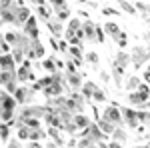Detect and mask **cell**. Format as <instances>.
I'll return each instance as SVG.
<instances>
[{
	"label": "cell",
	"mask_w": 150,
	"mask_h": 148,
	"mask_svg": "<svg viewBox=\"0 0 150 148\" xmlns=\"http://www.w3.org/2000/svg\"><path fill=\"white\" fill-rule=\"evenodd\" d=\"M0 68H2V72H16L18 70V64H16V60H14V56L10 54H2V58H0Z\"/></svg>",
	"instance_id": "cell-10"
},
{
	"label": "cell",
	"mask_w": 150,
	"mask_h": 148,
	"mask_svg": "<svg viewBox=\"0 0 150 148\" xmlns=\"http://www.w3.org/2000/svg\"><path fill=\"white\" fill-rule=\"evenodd\" d=\"M118 6H120V8H122V12H126V14H130V16H134V14H136V6H134V4H130V2H128V0H120V2H118Z\"/></svg>",
	"instance_id": "cell-29"
},
{
	"label": "cell",
	"mask_w": 150,
	"mask_h": 148,
	"mask_svg": "<svg viewBox=\"0 0 150 148\" xmlns=\"http://www.w3.org/2000/svg\"><path fill=\"white\" fill-rule=\"evenodd\" d=\"M4 40H6L12 48H18V46H20V40H22V32L8 30V32H4Z\"/></svg>",
	"instance_id": "cell-18"
},
{
	"label": "cell",
	"mask_w": 150,
	"mask_h": 148,
	"mask_svg": "<svg viewBox=\"0 0 150 148\" xmlns=\"http://www.w3.org/2000/svg\"><path fill=\"white\" fill-rule=\"evenodd\" d=\"M36 14H38V18L44 20V22H48V20L52 18V14H50V10H48V4H44V6H36Z\"/></svg>",
	"instance_id": "cell-28"
},
{
	"label": "cell",
	"mask_w": 150,
	"mask_h": 148,
	"mask_svg": "<svg viewBox=\"0 0 150 148\" xmlns=\"http://www.w3.org/2000/svg\"><path fill=\"white\" fill-rule=\"evenodd\" d=\"M114 42L120 46V48H124V46L128 44V34H126V32H120V34L114 38Z\"/></svg>",
	"instance_id": "cell-35"
},
{
	"label": "cell",
	"mask_w": 150,
	"mask_h": 148,
	"mask_svg": "<svg viewBox=\"0 0 150 148\" xmlns=\"http://www.w3.org/2000/svg\"><path fill=\"white\" fill-rule=\"evenodd\" d=\"M18 6H20V4L12 6V8H8V10H0L2 24H12V26H16V22H18Z\"/></svg>",
	"instance_id": "cell-8"
},
{
	"label": "cell",
	"mask_w": 150,
	"mask_h": 148,
	"mask_svg": "<svg viewBox=\"0 0 150 148\" xmlns=\"http://www.w3.org/2000/svg\"><path fill=\"white\" fill-rule=\"evenodd\" d=\"M34 88L30 86H18V90L14 92V98H16V102L22 104V106H30L32 104V100H34Z\"/></svg>",
	"instance_id": "cell-4"
},
{
	"label": "cell",
	"mask_w": 150,
	"mask_h": 148,
	"mask_svg": "<svg viewBox=\"0 0 150 148\" xmlns=\"http://www.w3.org/2000/svg\"><path fill=\"white\" fill-rule=\"evenodd\" d=\"M8 148H22V144H20V140H18V138H14V140H10Z\"/></svg>",
	"instance_id": "cell-41"
},
{
	"label": "cell",
	"mask_w": 150,
	"mask_h": 148,
	"mask_svg": "<svg viewBox=\"0 0 150 148\" xmlns=\"http://www.w3.org/2000/svg\"><path fill=\"white\" fill-rule=\"evenodd\" d=\"M96 124L100 126V130H102L104 134H110V136L114 134V130H116V126H114V124H110V122H106L104 118H98V122H96Z\"/></svg>",
	"instance_id": "cell-26"
},
{
	"label": "cell",
	"mask_w": 150,
	"mask_h": 148,
	"mask_svg": "<svg viewBox=\"0 0 150 148\" xmlns=\"http://www.w3.org/2000/svg\"><path fill=\"white\" fill-rule=\"evenodd\" d=\"M134 6H136V10L142 14V18H144V20H148V18H150V4H146V2L138 0V2H136Z\"/></svg>",
	"instance_id": "cell-27"
},
{
	"label": "cell",
	"mask_w": 150,
	"mask_h": 148,
	"mask_svg": "<svg viewBox=\"0 0 150 148\" xmlns=\"http://www.w3.org/2000/svg\"><path fill=\"white\" fill-rule=\"evenodd\" d=\"M112 140L114 142H126V132H124V128H116L114 130V134H112Z\"/></svg>",
	"instance_id": "cell-32"
},
{
	"label": "cell",
	"mask_w": 150,
	"mask_h": 148,
	"mask_svg": "<svg viewBox=\"0 0 150 148\" xmlns=\"http://www.w3.org/2000/svg\"><path fill=\"white\" fill-rule=\"evenodd\" d=\"M24 34L30 36L32 40H40V32H38V20H36L34 16H32L28 22L24 24Z\"/></svg>",
	"instance_id": "cell-11"
},
{
	"label": "cell",
	"mask_w": 150,
	"mask_h": 148,
	"mask_svg": "<svg viewBox=\"0 0 150 148\" xmlns=\"http://www.w3.org/2000/svg\"><path fill=\"white\" fill-rule=\"evenodd\" d=\"M62 90H64V84H60V82H52L48 88H44V96L48 98H56V96H62Z\"/></svg>",
	"instance_id": "cell-17"
},
{
	"label": "cell",
	"mask_w": 150,
	"mask_h": 148,
	"mask_svg": "<svg viewBox=\"0 0 150 148\" xmlns=\"http://www.w3.org/2000/svg\"><path fill=\"white\" fill-rule=\"evenodd\" d=\"M46 28L50 30V34L54 36V38H62V34H64V26H62V20L60 18H56V16H52L50 20L46 22Z\"/></svg>",
	"instance_id": "cell-9"
},
{
	"label": "cell",
	"mask_w": 150,
	"mask_h": 148,
	"mask_svg": "<svg viewBox=\"0 0 150 148\" xmlns=\"http://www.w3.org/2000/svg\"><path fill=\"white\" fill-rule=\"evenodd\" d=\"M82 20L80 18H70L68 20V28H66V32H70V34H78L82 30Z\"/></svg>",
	"instance_id": "cell-23"
},
{
	"label": "cell",
	"mask_w": 150,
	"mask_h": 148,
	"mask_svg": "<svg viewBox=\"0 0 150 148\" xmlns=\"http://www.w3.org/2000/svg\"><path fill=\"white\" fill-rule=\"evenodd\" d=\"M0 100H2V110H14V112H16V106H18V102H16L14 94H10V92H6V90H2V94H0Z\"/></svg>",
	"instance_id": "cell-12"
},
{
	"label": "cell",
	"mask_w": 150,
	"mask_h": 148,
	"mask_svg": "<svg viewBox=\"0 0 150 148\" xmlns=\"http://www.w3.org/2000/svg\"><path fill=\"white\" fill-rule=\"evenodd\" d=\"M46 2H48V6H50V8H54V6H58V4H62L64 0H46Z\"/></svg>",
	"instance_id": "cell-44"
},
{
	"label": "cell",
	"mask_w": 150,
	"mask_h": 148,
	"mask_svg": "<svg viewBox=\"0 0 150 148\" xmlns=\"http://www.w3.org/2000/svg\"><path fill=\"white\" fill-rule=\"evenodd\" d=\"M134 148H150V146H134Z\"/></svg>",
	"instance_id": "cell-48"
},
{
	"label": "cell",
	"mask_w": 150,
	"mask_h": 148,
	"mask_svg": "<svg viewBox=\"0 0 150 148\" xmlns=\"http://www.w3.org/2000/svg\"><path fill=\"white\" fill-rule=\"evenodd\" d=\"M96 84H94L92 80H88V82H84V86H82V90H80V94L86 98V100H92V96H94V92H96Z\"/></svg>",
	"instance_id": "cell-21"
},
{
	"label": "cell",
	"mask_w": 150,
	"mask_h": 148,
	"mask_svg": "<svg viewBox=\"0 0 150 148\" xmlns=\"http://www.w3.org/2000/svg\"><path fill=\"white\" fill-rule=\"evenodd\" d=\"M136 92L140 94V98H142L144 102H148V100H150V86H148V84H142Z\"/></svg>",
	"instance_id": "cell-34"
},
{
	"label": "cell",
	"mask_w": 150,
	"mask_h": 148,
	"mask_svg": "<svg viewBox=\"0 0 150 148\" xmlns=\"http://www.w3.org/2000/svg\"><path fill=\"white\" fill-rule=\"evenodd\" d=\"M32 64H30V60H26L22 66L18 68V82H28V80H32Z\"/></svg>",
	"instance_id": "cell-14"
},
{
	"label": "cell",
	"mask_w": 150,
	"mask_h": 148,
	"mask_svg": "<svg viewBox=\"0 0 150 148\" xmlns=\"http://www.w3.org/2000/svg\"><path fill=\"white\" fill-rule=\"evenodd\" d=\"M98 60H100V58H98V54H96L94 50L84 52V62H86V64H92L94 68H96V66H98Z\"/></svg>",
	"instance_id": "cell-30"
},
{
	"label": "cell",
	"mask_w": 150,
	"mask_h": 148,
	"mask_svg": "<svg viewBox=\"0 0 150 148\" xmlns=\"http://www.w3.org/2000/svg\"><path fill=\"white\" fill-rule=\"evenodd\" d=\"M46 132H48V136L52 138L56 144H62V142H64V140H62V134H60V128H48Z\"/></svg>",
	"instance_id": "cell-31"
},
{
	"label": "cell",
	"mask_w": 150,
	"mask_h": 148,
	"mask_svg": "<svg viewBox=\"0 0 150 148\" xmlns=\"http://www.w3.org/2000/svg\"><path fill=\"white\" fill-rule=\"evenodd\" d=\"M52 10H54V16H56V18H60L62 22H64V20H70V6L66 4V2H62V4L54 6Z\"/></svg>",
	"instance_id": "cell-16"
},
{
	"label": "cell",
	"mask_w": 150,
	"mask_h": 148,
	"mask_svg": "<svg viewBox=\"0 0 150 148\" xmlns=\"http://www.w3.org/2000/svg\"><path fill=\"white\" fill-rule=\"evenodd\" d=\"M44 54H46V50H44V44L40 40H32L30 48L26 50V58L28 60H34V58H42L44 60Z\"/></svg>",
	"instance_id": "cell-7"
},
{
	"label": "cell",
	"mask_w": 150,
	"mask_h": 148,
	"mask_svg": "<svg viewBox=\"0 0 150 148\" xmlns=\"http://www.w3.org/2000/svg\"><path fill=\"white\" fill-rule=\"evenodd\" d=\"M138 120H140V124H148L150 126V112H146V110H138Z\"/></svg>",
	"instance_id": "cell-36"
},
{
	"label": "cell",
	"mask_w": 150,
	"mask_h": 148,
	"mask_svg": "<svg viewBox=\"0 0 150 148\" xmlns=\"http://www.w3.org/2000/svg\"><path fill=\"white\" fill-rule=\"evenodd\" d=\"M100 80H102V82H108V80H110V74H108L106 70H102V72H100Z\"/></svg>",
	"instance_id": "cell-43"
},
{
	"label": "cell",
	"mask_w": 150,
	"mask_h": 148,
	"mask_svg": "<svg viewBox=\"0 0 150 148\" xmlns=\"http://www.w3.org/2000/svg\"><path fill=\"white\" fill-rule=\"evenodd\" d=\"M108 146H110V148H122V144H120V142H114V140H110Z\"/></svg>",
	"instance_id": "cell-45"
},
{
	"label": "cell",
	"mask_w": 150,
	"mask_h": 148,
	"mask_svg": "<svg viewBox=\"0 0 150 148\" xmlns=\"http://www.w3.org/2000/svg\"><path fill=\"white\" fill-rule=\"evenodd\" d=\"M146 22H148V24H150V18H148V20H146Z\"/></svg>",
	"instance_id": "cell-50"
},
{
	"label": "cell",
	"mask_w": 150,
	"mask_h": 148,
	"mask_svg": "<svg viewBox=\"0 0 150 148\" xmlns=\"http://www.w3.org/2000/svg\"><path fill=\"white\" fill-rule=\"evenodd\" d=\"M104 32H106V36H110V38H116L122 30H120V26L116 22H106L104 24Z\"/></svg>",
	"instance_id": "cell-24"
},
{
	"label": "cell",
	"mask_w": 150,
	"mask_h": 148,
	"mask_svg": "<svg viewBox=\"0 0 150 148\" xmlns=\"http://www.w3.org/2000/svg\"><path fill=\"white\" fill-rule=\"evenodd\" d=\"M10 138V124H2V140L6 142Z\"/></svg>",
	"instance_id": "cell-40"
},
{
	"label": "cell",
	"mask_w": 150,
	"mask_h": 148,
	"mask_svg": "<svg viewBox=\"0 0 150 148\" xmlns=\"http://www.w3.org/2000/svg\"><path fill=\"white\" fill-rule=\"evenodd\" d=\"M16 4H18L16 0H2V2H0V10H8L12 6H16Z\"/></svg>",
	"instance_id": "cell-38"
},
{
	"label": "cell",
	"mask_w": 150,
	"mask_h": 148,
	"mask_svg": "<svg viewBox=\"0 0 150 148\" xmlns=\"http://www.w3.org/2000/svg\"><path fill=\"white\" fill-rule=\"evenodd\" d=\"M118 2H120V0H118Z\"/></svg>",
	"instance_id": "cell-51"
},
{
	"label": "cell",
	"mask_w": 150,
	"mask_h": 148,
	"mask_svg": "<svg viewBox=\"0 0 150 148\" xmlns=\"http://www.w3.org/2000/svg\"><path fill=\"white\" fill-rule=\"evenodd\" d=\"M102 14H104V16H116L118 12L112 10V8H102Z\"/></svg>",
	"instance_id": "cell-42"
},
{
	"label": "cell",
	"mask_w": 150,
	"mask_h": 148,
	"mask_svg": "<svg viewBox=\"0 0 150 148\" xmlns=\"http://www.w3.org/2000/svg\"><path fill=\"white\" fill-rule=\"evenodd\" d=\"M102 118L106 120V122L114 124L116 128H120V126L124 124V122H122V110H120L118 106H114V104H110V106H106V108H104Z\"/></svg>",
	"instance_id": "cell-1"
},
{
	"label": "cell",
	"mask_w": 150,
	"mask_h": 148,
	"mask_svg": "<svg viewBox=\"0 0 150 148\" xmlns=\"http://www.w3.org/2000/svg\"><path fill=\"white\" fill-rule=\"evenodd\" d=\"M130 62H132V60H130V52L120 50V52L114 56V62H112V64H114V66H118V68H122V70H126Z\"/></svg>",
	"instance_id": "cell-15"
},
{
	"label": "cell",
	"mask_w": 150,
	"mask_h": 148,
	"mask_svg": "<svg viewBox=\"0 0 150 148\" xmlns=\"http://www.w3.org/2000/svg\"><path fill=\"white\" fill-rule=\"evenodd\" d=\"M92 100H94V102H104V100H106V94H104L100 88H96V92H94V96H92Z\"/></svg>",
	"instance_id": "cell-37"
},
{
	"label": "cell",
	"mask_w": 150,
	"mask_h": 148,
	"mask_svg": "<svg viewBox=\"0 0 150 148\" xmlns=\"http://www.w3.org/2000/svg\"><path fill=\"white\" fill-rule=\"evenodd\" d=\"M104 38H106V32H104V28L96 26V42H104Z\"/></svg>",
	"instance_id": "cell-39"
},
{
	"label": "cell",
	"mask_w": 150,
	"mask_h": 148,
	"mask_svg": "<svg viewBox=\"0 0 150 148\" xmlns=\"http://www.w3.org/2000/svg\"><path fill=\"white\" fill-rule=\"evenodd\" d=\"M82 32H84V40H88V42H96V24L92 20H84L82 24Z\"/></svg>",
	"instance_id": "cell-13"
},
{
	"label": "cell",
	"mask_w": 150,
	"mask_h": 148,
	"mask_svg": "<svg viewBox=\"0 0 150 148\" xmlns=\"http://www.w3.org/2000/svg\"><path fill=\"white\" fill-rule=\"evenodd\" d=\"M42 68L48 70L50 74H54V72H58V64H56V56H48L42 60Z\"/></svg>",
	"instance_id": "cell-22"
},
{
	"label": "cell",
	"mask_w": 150,
	"mask_h": 148,
	"mask_svg": "<svg viewBox=\"0 0 150 148\" xmlns=\"http://www.w3.org/2000/svg\"><path fill=\"white\" fill-rule=\"evenodd\" d=\"M74 124H76V128H78V130H82V132H84L88 126L92 124V120H90L86 114H76V116H74Z\"/></svg>",
	"instance_id": "cell-20"
},
{
	"label": "cell",
	"mask_w": 150,
	"mask_h": 148,
	"mask_svg": "<svg viewBox=\"0 0 150 148\" xmlns=\"http://www.w3.org/2000/svg\"><path fill=\"white\" fill-rule=\"evenodd\" d=\"M98 146H100V148H110V146H108V144H106V142H100Z\"/></svg>",
	"instance_id": "cell-47"
},
{
	"label": "cell",
	"mask_w": 150,
	"mask_h": 148,
	"mask_svg": "<svg viewBox=\"0 0 150 148\" xmlns=\"http://www.w3.org/2000/svg\"><path fill=\"white\" fill-rule=\"evenodd\" d=\"M122 122L128 128H138L140 120H138V110H132V108H122Z\"/></svg>",
	"instance_id": "cell-6"
},
{
	"label": "cell",
	"mask_w": 150,
	"mask_h": 148,
	"mask_svg": "<svg viewBox=\"0 0 150 148\" xmlns=\"http://www.w3.org/2000/svg\"><path fill=\"white\" fill-rule=\"evenodd\" d=\"M28 148H44L40 142H28Z\"/></svg>",
	"instance_id": "cell-46"
},
{
	"label": "cell",
	"mask_w": 150,
	"mask_h": 148,
	"mask_svg": "<svg viewBox=\"0 0 150 148\" xmlns=\"http://www.w3.org/2000/svg\"><path fill=\"white\" fill-rule=\"evenodd\" d=\"M122 74H124V70H122V68H118V66H114V64H112V78H114V82L118 84V86L122 84Z\"/></svg>",
	"instance_id": "cell-33"
},
{
	"label": "cell",
	"mask_w": 150,
	"mask_h": 148,
	"mask_svg": "<svg viewBox=\"0 0 150 148\" xmlns=\"http://www.w3.org/2000/svg\"><path fill=\"white\" fill-rule=\"evenodd\" d=\"M30 18H32V14H30V8L20 4V6H18V22H16V26H22V28H24V24L28 22Z\"/></svg>",
	"instance_id": "cell-19"
},
{
	"label": "cell",
	"mask_w": 150,
	"mask_h": 148,
	"mask_svg": "<svg viewBox=\"0 0 150 148\" xmlns=\"http://www.w3.org/2000/svg\"><path fill=\"white\" fill-rule=\"evenodd\" d=\"M140 86H142V82H140L138 76H130V78L126 80V86H124V88H126L128 92H136Z\"/></svg>",
	"instance_id": "cell-25"
},
{
	"label": "cell",
	"mask_w": 150,
	"mask_h": 148,
	"mask_svg": "<svg viewBox=\"0 0 150 148\" xmlns=\"http://www.w3.org/2000/svg\"><path fill=\"white\" fill-rule=\"evenodd\" d=\"M146 36H148V38H150V30H148V34H146Z\"/></svg>",
	"instance_id": "cell-49"
},
{
	"label": "cell",
	"mask_w": 150,
	"mask_h": 148,
	"mask_svg": "<svg viewBox=\"0 0 150 148\" xmlns=\"http://www.w3.org/2000/svg\"><path fill=\"white\" fill-rule=\"evenodd\" d=\"M0 82H2V90L14 94L18 90V70L16 72H2L0 74Z\"/></svg>",
	"instance_id": "cell-2"
},
{
	"label": "cell",
	"mask_w": 150,
	"mask_h": 148,
	"mask_svg": "<svg viewBox=\"0 0 150 148\" xmlns=\"http://www.w3.org/2000/svg\"><path fill=\"white\" fill-rule=\"evenodd\" d=\"M130 60H132V64L136 68H140L146 60H150V48H146V46H134L130 50Z\"/></svg>",
	"instance_id": "cell-3"
},
{
	"label": "cell",
	"mask_w": 150,
	"mask_h": 148,
	"mask_svg": "<svg viewBox=\"0 0 150 148\" xmlns=\"http://www.w3.org/2000/svg\"><path fill=\"white\" fill-rule=\"evenodd\" d=\"M80 136H86V138H90L92 142L100 144V142H104V136H106V134H104L102 130H100V126L96 124V122H92V124L88 126V128H86V130L82 132Z\"/></svg>",
	"instance_id": "cell-5"
}]
</instances>
